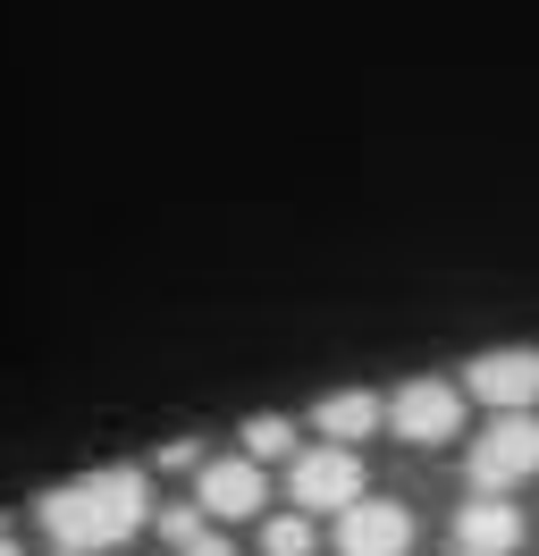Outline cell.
Instances as JSON below:
<instances>
[{"instance_id":"obj_1","label":"cell","mask_w":539,"mask_h":556,"mask_svg":"<svg viewBox=\"0 0 539 556\" xmlns=\"http://www.w3.org/2000/svg\"><path fill=\"white\" fill-rule=\"evenodd\" d=\"M34 522H42L51 556H110L152 522V489H143L135 464H101V472H76V481L42 489Z\"/></svg>"},{"instance_id":"obj_2","label":"cell","mask_w":539,"mask_h":556,"mask_svg":"<svg viewBox=\"0 0 539 556\" xmlns=\"http://www.w3.org/2000/svg\"><path fill=\"white\" fill-rule=\"evenodd\" d=\"M531 472H539V414H489V430L464 455L472 497H505V489L531 481Z\"/></svg>"},{"instance_id":"obj_3","label":"cell","mask_w":539,"mask_h":556,"mask_svg":"<svg viewBox=\"0 0 539 556\" xmlns=\"http://www.w3.org/2000/svg\"><path fill=\"white\" fill-rule=\"evenodd\" d=\"M379 421L397 430L404 447H447L464 430V388L455 380H404L397 396H379Z\"/></svg>"},{"instance_id":"obj_4","label":"cell","mask_w":539,"mask_h":556,"mask_svg":"<svg viewBox=\"0 0 539 556\" xmlns=\"http://www.w3.org/2000/svg\"><path fill=\"white\" fill-rule=\"evenodd\" d=\"M363 455L354 447H312V455H287V497H296V515H346L354 497H363Z\"/></svg>"},{"instance_id":"obj_5","label":"cell","mask_w":539,"mask_h":556,"mask_svg":"<svg viewBox=\"0 0 539 556\" xmlns=\"http://www.w3.org/2000/svg\"><path fill=\"white\" fill-rule=\"evenodd\" d=\"M472 405H489V414H531L539 405V346H489L464 363V380H455Z\"/></svg>"},{"instance_id":"obj_6","label":"cell","mask_w":539,"mask_h":556,"mask_svg":"<svg viewBox=\"0 0 539 556\" xmlns=\"http://www.w3.org/2000/svg\"><path fill=\"white\" fill-rule=\"evenodd\" d=\"M262 464H245V455H220V464H202V481H195V515L202 522H245V515H262Z\"/></svg>"},{"instance_id":"obj_7","label":"cell","mask_w":539,"mask_h":556,"mask_svg":"<svg viewBox=\"0 0 539 556\" xmlns=\"http://www.w3.org/2000/svg\"><path fill=\"white\" fill-rule=\"evenodd\" d=\"M413 548V515L397 497H354L337 515V556H404Z\"/></svg>"},{"instance_id":"obj_8","label":"cell","mask_w":539,"mask_h":556,"mask_svg":"<svg viewBox=\"0 0 539 556\" xmlns=\"http://www.w3.org/2000/svg\"><path fill=\"white\" fill-rule=\"evenodd\" d=\"M455 548H464V556H514V548H523V506H514V497H464Z\"/></svg>"},{"instance_id":"obj_9","label":"cell","mask_w":539,"mask_h":556,"mask_svg":"<svg viewBox=\"0 0 539 556\" xmlns=\"http://www.w3.org/2000/svg\"><path fill=\"white\" fill-rule=\"evenodd\" d=\"M312 421L329 430V447H363L371 430H379V396H371V388H329V396L312 405Z\"/></svg>"},{"instance_id":"obj_10","label":"cell","mask_w":539,"mask_h":556,"mask_svg":"<svg viewBox=\"0 0 539 556\" xmlns=\"http://www.w3.org/2000/svg\"><path fill=\"white\" fill-rule=\"evenodd\" d=\"M278 455H296V421L287 414H253L245 421V464H278Z\"/></svg>"},{"instance_id":"obj_11","label":"cell","mask_w":539,"mask_h":556,"mask_svg":"<svg viewBox=\"0 0 539 556\" xmlns=\"http://www.w3.org/2000/svg\"><path fill=\"white\" fill-rule=\"evenodd\" d=\"M262 556H312V515H270L262 522Z\"/></svg>"},{"instance_id":"obj_12","label":"cell","mask_w":539,"mask_h":556,"mask_svg":"<svg viewBox=\"0 0 539 556\" xmlns=\"http://www.w3.org/2000/svg\"><path fill=\"white\" fill-rule=\"evenodd\" d=\"M195 531H202V515H195V506H168V515H161V540H168V548H186Z\"/></svg>"},{"instance_id":"obj_13","label":"cell","mask_w":539,"mask_h":556,"mask_svg":"<svg viewBox=\"0 0 539 556\" xmlns=\"http://www.w3.org/2000/svg\"><path fill=\"white\" fill-rule=\"evenodd\" d=\"M177 556H236V548H228V531H211V522H202V531H195Z\"/></svg>"},{"instance_id":"obj_14","label":"cell","mask_w":539,"mask_h":556,"mask_svg":"<svg viewBox=\"0 0 539 556\" xmlns=\"http://www.w3.org/2000/svg\"><path fill=\"white\" fill-rule=\"evenodd\" d=\"M0 556H17V540H9V522H0Z\"/></svg>"},{"instance_id":"obj_15","label":"cell","mask_w":539,"mask_h":556,"mask_svg":"<svg viewBox=\"0 0 539 556\" xmlns=\"http://www.w3.org/2000/svg\"><path fill=\"white\" fill-rule=\"evenodd\" d=\"M455 556H464V548H455Z\"/></svg>"}]
</instances>
